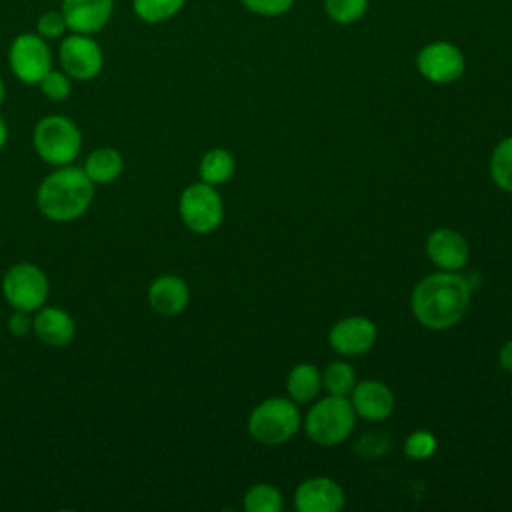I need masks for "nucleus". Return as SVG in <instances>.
Returning a JSON list of instances; mask_svg holds the SVG:
<instances>
[{
	"instance_id": "obj_5",
	"label": "nucleus",
	"mask_w": 512,
	"mask_h": 512,
	"mask_svg": "<svg viewBox=\"0 0 512 512\" xmlns=\"http://www.w3.org/2000/svg\"><path fill=\"white\" fill-rule=\"evenodd\" d=\"M298 426L300 412L292 398H266L248 416L250 436L266 446H276L290 440L298 432Z\"/></svg>"
},
{
	"instance_id": "obj_3",
	"label": "nucleus",
	"mask_w": 512,
	"mask_h": 512,
	"mask_svg": "<svg viewBox=\"0 0 512 512\" xmlns=\"http://www.w3.org/2000/svg\"><path fill=\"white\" fill-rule=\"evenodd\" d=\"M32 146L38 158L54 168L72 164L82 150V132L66 116L50 114L38 120L32 130Z\"/></svg>"
},
{
	"instance_id": "obj_8",
	"label": "nucleus",
	"mask_w": 512,
	"mask_h": 512,
	"mask_svg": "<svg viewBox=\"0 0 512 512\" xmlns=\"http://www.w3.org/2000/svg\"><path fill=\"white\" fill-rule=\"evenodd\" d=\"M12 74L24 84H38L52 70V52L38 34H20L8 50Z\"/></svg>"
},
{
	"instance_id": "obj_15",
	"label": "nucleus",
	"mask_w": 512,
	"mask_h": 512,
	"mask_svg": "<svg viewBox=\"0 0 512 512\" xmlns=\"http://www.w3.org/2000/svg\"><path fill=\"white\" fill-rule=\"evenodd\" d=\"M352 398L350 404L356 412V416L370 420V422H380L386 420L394 412V394L392 390L378 382V380H362L356 382L352 388Z\"/></svg>"
},
{
	"instance_id": "obj_16",
	"label": "nucleus",
	"mask_w": 512,
	"mask_h": 512,
	"mask_svg": "<svg viewBox=\"0 0 512 512\" xmlns=\"http://www.w3.org/2000/svg\"><path fill=\"white\" fill-rule=\"evenodd\" d=\"M32 332L46 346H68L76 336L74 318L58 306H42L32 314Z\"/></svg>"
},
{
	"instance_id": "obj_1",
	"label": "nucleus",
	"mask_w": 512,
	"mask_h": 512,
	"mask_svg": "<svg viewBox=\"0 0 512 512\" xmlns=\"http://www.w3.org/2000/svg\"><path fill=\"white\" fill-rule=\"evenodd\" d=\"M472 286L458 272H434L424 276L412 290V312L430 330H446L468 312Z\"/></svg>"
},
{
	"instance_id": "obj_28",
	"label": "nucleus",
	"mask_w": 512,
	"mask_h": 512,
	"mask_svg": "<svg viewBox=\"0 0 512 512\" xmlns=\"http://www.w3.org/2000/svg\"><path fill=\"white\" fill-rule=\"evenodd\" d=\"M244 4L246 10H250L252 14L258 16H266V18H274V16H282L286 14L296 0H240Z\"/></svg>"
},
{
	"instance_id": "obj_2",
	"label": "nucleus",
	"mask_w": 512,
	"mask_h": 512,
	"mask_svg": "<svg viewBox=\"0 0 512 512\" xmlns=\"http://www.w3.org/2000/svg\"><path fill=\"white\" fill-rule=\"evenodd\" d=\"M94 200V182L78 166H58L46 174L36 192L40 214L52 222H72L88 212Z\"/></svg>"
},
{
	"instance_id": "obj_10",
	"label": "nucleus",
	"mask_w": 512,
	"mask_h": 512,
	"mask_svg": "<svg viewBox=\"0 0 512 512\" xmlns=\"http://www.w3.org/2000/svg\"><path fill=\"white\" fill-rule=\"evenodd\" d=\"M58 60L62 70L72 80H92L102 72L104 66V52L96 40H92L88 34H76L72 32L66 36L58 50Z\"/></svg>"
},
{
	"instance_id": "obj_13",
	"label": "nucleus",
	"mask_w": 512,
	"mask_h": 512,
	"mask_svg": "<svg viewBox=\"0 0 512 512\" xmlns=\"http://www.w3.org/2000/svg\"><path fill=\"white\" fill-rule=\"evenodd\" d=\"M430 262L446 272H458L468 264L470 246L466 238L452 228H436L426 240Z\"/></svg>"
},
{
	"instance_id": "obj_27",
	"label": "nucleus",
	"mask_w": 512,
	"mask_h": 512,
	"mask_svg": "<svg viewBox=\"0 0 512 512\" xmlns=\"http://www.w3.org/2000/svg\"><path fill=\"white\" fill-rule=\"evenodd\" d=\"M436 452V436L428 430H414L404 442V454L412 460H426Z\"/></svg>"
},
{
	"instance_id": "obj_32",
	"label": "nucleus",
	"mask_w": 512,
	"mask_h": 512,
	"mask_svg": "<svg viewBox=\"0 0 512 512\" xmlns=\"http://www.w3.org/2000/svg\"><path fill=\"white\" fill-rule=\"evenodd\" d=\"M498 364L502 370L512 374V340H508L498 352Z\"/></svg>"
},
{
	"instance_id": "obj_30",
	"label": "nucleus",
	"mask_w": 512,
	"mask_h": 512,
	"mask_svg": "<svg viewBox=\"0 0 512 512\" xmlns=\"http://www.w3.org/2000/svg\"><path fill=\"white\" fill-rule=\"evenodd\" d=\"M388 446H390L388 436H386V434H380V432L366 434V436H362V438L358 440V444H356L358 452L364 454V456H370V458L382 456V454L388 450Z\"/></svg>"
},
{
	"instance_id": "obj_17",
	"label": "nucleus",
	"mask_w": 512,
	"mask_h": 512,
	"mask_svg": "<svg viewBox=\"0 0 512 512\" xmlns=\"http://www.w3.org/2000/svg\"><path fill=\"white\" fill-rule=\"evenodd\" d=\"M190 302V288L176 274H162L148 286V304L160 316H178Z\"/></svg>"
},
{
	"instance_id": "obj_33",
	"label": "nucleus",
	"mask_w": 512,
	"mask_h": 512,
	"mask_svg": "<svg viewBox=\"0 0 512 512\" xmlns=\"http://www.w3.org/2000/svg\"><path fill=\"white\" fill-rule=\"evenodd\" d=\"M6 140H8V126H6V122H4V118L0 116V150L4 148V144H6Z\"/></svg>"
},
{
	"instance_id": "obj_24",
	"label": "nucleus",
	"mask_w": 512,
	"mask_h": 512,
	"mask_svg": "<svg viewBox=\"0 0 512 512\" xmlns=\"http://www.w3.org/2000/svg\"><path fill=\"white\" fill-rule=\"evenodd\" d=\"M282 504V492L272 484H254L244 494L248 512H280Z\"/></svg>"
},
{
	"instance_id": "obj_25",
	"label": "nucleus",
	"mask_w": 512,
	"mask_h": 512,
	"mask_svg": "<svg viewBox=\"0 0 512 512\" xmlns=\"http://www.w3.org/2000/svg\"><path fill=\"white\" fill-rule=\"evenodd\" d=\"M368 10V0H324V12L336 24L348 26L358 22Z\"/></svg>"
},
{
	"instance_id": "obj_26",
	"label": "nucleus",
	"mask_w": 512,
	"mask_h": 512,
	"mask_svg": "<svg viewBox=\"0 0 512 512\" xmlns=\"http://www.w3.org/2000/svg\"><path fill=\"white\" fill-rule=\"evenodd\" d=\"M42 94L52 102H62L72 92V78L64 70H50L40 82H38Z\"/></svg>"
},
{
	"instance_id": "obj_31",
	"label": "nucleus",
	"mask_w": 512,
	"mask_h": 512,
	"mask_svg": "<svg viewBox=\"0 0 512 512\" xmlns=\"http://www.w3.org/2000/svg\"><path fill=\"white\" fill-rule=\"evenodd\" d=\"M8 330L12 336L16 338H24L32 332V314L30 312H22V310H14L8 318Z\"/></svg>"
},
{
	"instance_id": "obj_11",
	"label": "nucleus",
	"mask_w": 512,
	"mask_h": 512,
	"mask_svg": "<svg viewBox=\"0 0 512 512\" xmlns=\"http://www.w3.org/2000/svg\"><path fill=\"white\" fill-rule=\"evenodd\" d=\"M376 324L364 316H346L338 320L330 332V346L342 356H360L368 352L376 342Z\"/></svg>"
},
{
	"instance_id": "obj_22",
	"label": "nucleus",
	"mask_w": 512,
	"mask_h": 512,
	"mask_svg": "<svg viewBox=\"0 0 512 512\" xmlns=\"http://www.w3.org/2000/svg\"><path fill=\"white\" fill-rule=\"evenodd\" d=\"M322 386L328 390V394L348 396L356 386V372L348 362H330L322 372Z\"/></svg>"
},
{
	"instance_id": "obj_29",
	"label": "nucleus",
	"mask_w": 512,
	"mask_h": 512,
	"mask_svg": "<svg viewBox=\"0 0 512 512\" xmlns=\"http://www.w3.org/2000/svg\"><path fill=\"white\" fill-rule=\"evenodd\" d=\"M66 20L62 16V12H44L40 18H38V24H36V32L38 36H42L44 40H52V38H60L66 30Z\"/></svg>"
},
{
	"instance_id": "obj_6",
	"label": "nucleus",
	"mask_w": 512,
	"mask_h": 512,
	"mask_svg": "<svg viewBox=\"0 0 512 512\" xmlns=\"http://www.w3.org/2000/svg\"><path fill=\"white\" fill-rule=\"evenodd\" d=\"M0 290L12 310L34 314L48 302L50 282L40 266L32 262H18L4 272Z\"/></svg>"
},
{
	"instance_id": "obj_14",
	"label": "nucleus",
	"mask_w": 512,
	"mask_h": 512,
	"mask_svg": "<svg viewBox=\"0 0 512 512\" xmlns=\"http://www.w3.org/2000/svg\"><path fill=\"white\" fill-rule=\"evenodd\" d=\"M114 10V0H62V16L76 34L100 32Z\"/></svg>"
},
{
	"instance_id": "obj_18",
	"label": "nucleus",
	"mask_w": 512,
	"mask_h": 512,
	"mask_svg": "<svg viewBox=\"0 0 512 512\" xmlns=\"http://www.w3.org/2000/svg\"><path fill=\"white\" fill-rule=\"evenodd\" d=\"M82 170L94 182V186H106L122 176L124 158L116 148L100 146L86 156Z\"/></svg>"
},
{
	"instance_id": "obj_12",
	"label": "nucleus",
	"mask_w": 512,
	"mask_h": 512,
	"mask_svg": "<svg viewBox=\"0 0 512 512\" xmlns=\"http://www.w3.org/2000/svg\"><path fill=\"white\" fill-rule=\"evenodd\" d=\"M344 502L342 486L326 476L306 478L294 492V506L300 512H338Z\"/></svg>"
},
{
	"instance_id": "obj_34",
	"label": "nucleus",
	"mask_w": 512,
	"mask_h": 512,
	"mask_svg": "<svg viewBox=\"0 0 512 512\" xmlns=\"http://www.w3.org/2000/svg\"><path fill=\"white\" fill-rule=\"evenodd\" d=\"M4 96H6V86H4V80L0 78V106L4 102Z\"/></svg>"
},
{
	"instance_id": "obj_20",
	"label": "nucleus",
	"mask_w": 512,
	"mask_h": 512,
	"mask_svg": "<svg viewBox=\"0 0 512 512\" xmlns=\"http://www.w3.org/2000/svg\"><path fill=\"white\" fill-rule=\"evenodd\" d=\"M234 168H236V160L232 152H228L226 148H212L202 156L198 170H200L202 182L220 186L232 178Z\"/></svg>"
},
{
	"instance_id": "obj_19",
	"label": "nucleus",
	"mask_w": 512,
	"mask_h": 512,
	"mask_svg": "<svg viewBox=\"0 0 512 512\" xmlns=\"http://www.w3.org/2000/svg\"><path fill=\"white\" fill-rule=\"evenodd\" d=\"M322 386V374L318 372V368L310 362H302L292 366V370L288 372L286 378V390L290 394V398L298 404H306L310 402L318 390Z\"/></svg>"
},
{
	"instance_id": "obj_9",
	"label": "nucleus",
	"mask_w": 512,
	"mask_h": 512,
	"mask_svg": "<svg viewBox=\"0 0 512 512\" xmlns=\"http://www.w3.org/2000/svg\"><path fill=\"white\" fill-rule=\"evenodd\" d=\"M416 68L420 76L432 84H450L464 74L466 58L456 44L436 40L418 50Z\"/></svg>"
},
{
	"instance_id": "obj_7",
	"label": "nucleus",
	"mask_w": 512,
	"mask_h": 512,
	"mask_svg": "<svg viewBox=\"0 0 512 512\" xmlns=\"http://www.w3.org/2000/svg\"><path fill=\"white\" fill-rule=\"evenodd\" d=\"M178 214L188 230L196 234L214 232L224 218V204L216 186L202 180L186 186L178 198Z\"/></svg>"
},
{
	"instance_id": "obj_21",
	"label": "nucleus",
	"mask_w": 512,
	"mask_h": 512,
	"mask_svg": "<svg viewBox=\"0 0 512 512\" xmlns=\"http://www.w3.org/2000/svg\"><path fill=\"white\" fill-rule=\"evenodd\" d=\"M490 176L500 190L512 192V136H506L494 146L490 156Z\"/></svg>"
},
{
	"instance_id": "obj_4",
	"label": "nucleus",
	"mask_w": 512,
	"mask_h": 512,
	"mask_svg": "<svg viewBox=\"0 0 512 512\" xmlns=\"http://www.w3.org/2000/svg\"><path fill=\"white\" fill-rule=\"evenodd\" d=\"M356 424V412L346 396L328 394L306 414V436L320 446H336L350 436Z\"/></svg>"
},
{
	"instance_id": "obj_23",
	"label": "nucleus",
	"mask_w": 512,
	"mask_h": 512,
	"mask_svg": "<svg viewBox=\"0 0 512 512\" xmlns=\"http://www.w3.org/2000/svg\"><path fill=\"white\" fill-rule=\"evenodd\" d=\"M186 0H132L136 16L148 24L170 20L184 8Z\"/></svg>"
}]
</instances>
